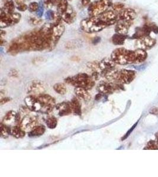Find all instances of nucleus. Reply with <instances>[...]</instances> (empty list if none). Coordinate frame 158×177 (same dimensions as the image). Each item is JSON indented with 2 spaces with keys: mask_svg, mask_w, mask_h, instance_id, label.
Returning a JSON list of instances; mask_svg holds the SVG:
<instances>
[{
  "mask_svg": "<svg viewBox=\"0 0 158 177\" xmlns=\"http://www.w3.org/2000/svg\"><path fill=\"white\" fill-rule=\"evenodd\" d=\"M43 2L44 3L45 5H46L47 7L53 6L52 3V0H43Z\"/></svg>",
  "mask_w": 158,
  "mask_h": 177,
  "instance_id": "36",
  "label": "nucleus"
},
{
  "mask_svg": "<svg viewBox=\"0 0 158 177\" xmlns=\"http://www.w3.org/2000/svg\"><path fill=\"white\" fill-rule=\"evenodd\" d=\"M45 131H46V128L43 125L36 126L30 132H29L28 135L30 137L40 136L45 132Z\"/></svg>",
  "mask_w": 158,
  "mask_h": 177,
  "instance_id": "19",
  "label": "nucleus"
},
{
  "mask_svg": "<svg viewBox=\"0 0 158 177\" xmlns=\"http://www.w3.org/2000/svg\"><path fill=\"white\" fill-rule=\"evenodd\" d=\"M75 93L78 99L85 101H88L91 98V96L88 93V90L85 88H76L75 89Z\"/></svg>",
  "mask_w": 158,
  "mask_h": 177,
  "instance_id": "18",
  "label": "nucleus"
},
{
  "mask_svg": "<svg viewBox=\"0 0 158 177\" xmlns=\"http://www.w3.org/2000/svg\"><path fill=\"white\" fill-rule=\"evenodd\" d=\"M65 82L76 88H85L88 90L93 88L95 84V80L91 76L84 73L68 77L65 79Z\"/></svg>",
  "mask_w": 158,
  "mask_h": 177,
  "instance_id": "3",
  "label": "nucleus"
},
{
  "mask_svg": "<svg viewBox=\"0 0 158 177\" xmlns=\"http://www.w3.org/2000/svg\"><path fill=\"white\" fill-rule=\"evenodd\" d=\"M53 88L56 93L62 95L65 94L67 91V88L65 86V85L63 83H61L55 84L53 86Z\"/></svg>",
  "mask_w": 158,
  "mask_h": 177,
  "instance_id": "26",
  "label": "nucleus"
},
{
  "mask_svg": "<svg viewBox=\"0 0 158 177\" xmlns=\"http://www.w3.org/2000/svg\"><path fill=\"white\" fill-rule=\"evenodd\" d=\"M126 38V35L116 33L112 37V42L115 45H123Z\"/></svg>",
  "mask_w": 158,
  "mask_h": 177,
  "instance_id": "23",
  "label": "nucleus"
},
{
  "mask_svg": "<svg viewBox=\"0 0 158 177\" xmlns=\"http://www.w3.org/2000/svg\"><path fill=\"white\" fill-rule=\"evenodd\" d=\"M101 41V38L99 37H94V39L93 40V44H97Z\"/></svg>",
  "mask_w": 158,
  "mask_h": 177,
  "instance_id": "41",
  "label": "nucleus"
},
{
  "mask_svg": "<svg viewBox=\"0 0 158 177\" xmlns=\"http://www.w3.org/2000/svg\"><path fill=\"white\" fill-rule=\"evenodd\" d=\"M46 124L49 128L54 129L58 125V120L54 117H49L46 120Z\"/></svg>",
  "mask_w": 158,
  "mask_h": 177,
  "instance_id": "27",
  "label": "nucleus"
},
{
  "mask_svg": "<svg viewBox=\"0 0 158 177\" xmlns=\"http://www.w3.org/2000/svg\"><path fill=\"white\" fill-rule=\"evenodd\" d=\"M111 59L116 64L121 65L136 63V51L128 50L125 48H118L112 52Z\"/></svg>",
  "mask_w": 158,
  "mask_h": 177,
  "instance_id": "4",
  "label": "nucleus"
},
{
  "mask_svg": "<svg viewBox=\"0 0 158 177\" xmlns=\"http://www.w3.org/2000/svg\"><path fill=\"white\" fill-rule=\"evenodd\" d=\"M118 14L119 13L110 8L101 14L83 20L80 23L81 28L88 33L99 32L108 26L116 24Z\"/></svg>",
  "mask_w": 158,
  "mask_h": 177,
  "instance_id": "2",
  "label": "nucleus"
},
{
  "mask_svg": "<svg viewBox=\"0 0 158 177\" xmlns=\"http://www.w3.org/2000/svg\"><path fill=\"white\" fill-rule=\"evenodd\" d=\"M118 85L110 82H102L99 83L97 89L101 94H109L113 93L118 88Z\"/></svg>",
  "mask_w": 158,
  "mask_h": 177,
  "instance_id": "8",
  "label": "nucleus"
},
{
  "mask_svg": "<svg viewBox=\"0 0 158 177\" xmlns=\"http://www.w3.org/2000/svg\"><path fill=\"white\" fill-rule=\"evenodd\" d=\"M19 125L26 132H30L36 126V120L33 117H26L23 119Z\"/></svg>",
  "mask_w": 158,
  "mask_h": 177,
  "instance_id": "13",
  "label": "nucleus"
},
{
  "mask_svg": "<svg viewBox=\"0 0 158 177\" xmlns=\"http://www.w3.org/2000/svg\"><path fill=\"white\" fill-rule=\"evenodd\" d=\"M139 44L140 48L143 50L149 49L153 47L156 44V40L149 36H146L141 39H139Z\"/></svg>",
  "mask_w": 158,
  "mask_h": 177,
  "instance_id": "16",
  "label": "nucleus"
},
{
  "mask_svg": "<svg viewBox=\"0 0 158 177\" xmlns=\"http://www.w3.org/2000/svg\"><path fill=\"white\" fill-rule=\"evenodd\" d=\"M113 4L112 0H95L89 5L88 13L90 17L98 15L109 10Z\"/></svg>",
  "mask_w": 158,
  "mask_h": 177,
  "instance_id": "5",
  "label": "nucleus"
},
{
  "mask_svg": "<svg viewBox=\"0 0 158 177\" xmlns=\"http://www.w3.org/2000/svg\"><path fill=\"white\" fill-rule=\"evenodd\" d=\"M152 114H155V115H158V108H155V109H152Z\"/></svg>",
  "mask_w": 158,
  "mask_h": 177,
  "instance_id": "42",
  "label": "nucleus"
},
{
  "mask_svg": "<svg viewBox=\"0 0 158 177\" xmlns=\"http://www.w3.org/2000/svg\"><path fill=\"white\" fill-rule=\"evenodd\" d=\"M16 8L14 0H6L1 10L0 15H7L13 14Z\"/></svg>",
  "mask_w": 158,
  "mask_h": 177,
  "instance_id": "14",
  "label": "nucleus"
},
{
  "mask_svg": "<svg viewBox=\"0 0 158 177\" xmlns=\"http://www.w3.org/2000/svg\"><path fill=\"white\" fill-rule=\"evenodd\" d=\"M16 7L19 11H22V12L25 11L28 9V6L26 4H23L18 5V6H16Z\"/></svg>",
  "mask_w": 158,
  "mask_h": 177,
  "instance_id": "34",
  "label": "nucleus"
},
{
  "mask_svg": "<svg viewBox=\"0 0 158 177\" xmlns=\"http://www.w3.org/2000/svg\"><path fill=\"white\" fill-rule=\"evenodd\" d=\"M43 86L39 82H36L33 83L32 85L30 87L29 93H32V94H40L43 91Z\"/></svg>",
  "mask_w": 158,
  "mask_h": 177,
  "instance_id": "22",
  "label": "nucleus"
},
{
  "mask_svg": "<svg viewBox=\"0 0 158 177\" xmlns=\"http://www.w3.org/2000/svg\"><path fill=\"white\" fill-rule=\"evenodd\" d=\"M39 4L37 2H31L29 6H28V9L30 12L33 13V12H36L38 10Z\"/></svg>",
  "mask_w": 158,
  "mask_h": 177,
  "instance_id": "31",
  "label": "nucleus"
},
{
  "mask_svg": "<svg viewBox=\"0 0 158 177\" xmlns=\"http://www.w3.org/2000/svg\"><path fill=\"white\" fill-rule=\"evenodd\" d=\"M156 139H157V141H156V143L157 144L158 147V133H156Z\"/></svg>",
  "mask_w": 158,
  "mask_h": 177,
  "instance_id": "43",
  "label": "nucleus"
},
{
  "mask_svg": "<svg viewBox=\"0 0 158 177\" xmlns=\"http://www.w3.org/2000/svg\"><path fill=\"white\" fill-rule=\"evenodd\" d=\"M83 44V41L81 39L72 40L65 44V48L69 50H73L81 47Z\"/></svg>",
  "mask_w": 158,
  "mask_h": 177,
  "instance_id": "20",
  "label": "nucleus"
},
{
  "mask_svg": "<svg viewBox=\"0 0 158 177\" xmlns=\"http://www.w3.org/2000/svg\"><path fill=\"white\" fill-rule=\"evenodd\" d=\"M21 18V14L18 13L7 15H0V27L1 29H4L16 25L20 22Z\"/></svg>",
  "mask_w": 158,
  "mask_h": 177,
  "instance_id": "7",
  "label": "nucleus"
},
{
  "mask_svg": "<svg viewBox=\"0 0 158 177\" xmlns=\"http://www.w3.org/2000/svg\"><path fill=\"white\" fill-rule=\"evenodd\" d=\"M10 100V98H7V97H5V98H4V99H1V105H3V104H5V103H7Z\"/></svg>",
  "mask_w": 158,
  "mask_h": 177,
  "instance_id": "40",
  "label": "nucleus"
},
{
  "mask_svg": "<svg viewBox=\"0 0 158 177\" xmlns=\"http://www.w3.org/2000/svg\"><path fill=\"white\" fill-rule=\"evenodd\" d=\"M136 51V63H140L143 62L147 58V53L145 50L139 49Z\"/></svg>",
  "mask_w": 158,
  "mask_h": 177,
  "instance_id": "24",
  "label": "nucleus"
},
{
  "mask_svg": "<svg viewBox=\"0 0 158 177\" xmlns=\"http://www.w3.org/2000/svg\"><path fill=\"white\" fill-rule=\"evenodd\" d=\"M16 6L25 4V0H14Z\"/></svg>",
  "mask_w": 158,
  "mask_h": 177,
  "instance_id": "38",
  "label": "nucleus"
},
{
  "mask_svg": "<svg viewBox=\"0 0 158 177\" xmlns=\"http://www.w3.org/2000/svg\"><path fill=\"white\" fill-rule=\"evenodd\" d=\"M70 102L73 113L76 115H81V105L79 100L76 97H73Z\"/></svg>",
  "mask_w": 158,
  "mask_h": 177,
  "instance_id": "21",
  "label": "nucleus"
},
{
  "mask_svg": "<svg viewBox=\"0 0 158 177\" xmlns=\"http://www.w3.org/2000/svg\"><path fill=\"white\" fill-rule=\"evenodd\" d=\"M81 4L83 6L89 5L91 4V0H81Z\"/></svg>",
  "mask_w": 158,
  "mask_h": 177,
  "instance_id": "37",
  "label": "nucleus"
},
{
  "mask_svg": "<svg viewBox=\"0 0 158 177\" xmlns=\"http://www.w3.org/2000/svg\"><path fill=\"white\" fill-rule=\"evenodd\" d=\"M56 17V14L52 10H49L45 14V17L47 21L55 20Z\"/></svg>",
  "mask_w": 158,
  "mask_h": 177,
  "instance_id": "28",
  "label": "nucleus"
},
{
  "mask_svg": "<svg viewBox=\"0 0 158 177\" xmlns=\"http://www.w3.org/2000/svg\"><path fill=\"white\" fill-rule=\"evenodd\" d=\"M110 8H111L112 10H113L114 11L117 12V13H119L123 10L125 9V5L120 2H116V3L113 4Z\"/></svg>",
  "mask_w": 158,
  "mask_h": 177,
  "instance_id": "29",
  "label": "nucleus"
},
{
  "mask_svg": "<svg viewBox=\"0 0 158 177\" xmlns=\"http://www.w3.org/2000/svg\"><path fill=\"white\" fill-rule=\"evenodd\" d=\"M29 21L31 24L33 26L39 25L43 23V20L39 17H37H37H31L29 18Z\"/></svg>",
  "mask_w": 158,
  "mask_h": 177,
  "instance_id": "32",
  "label": "nucleus"
},
{
  "mask_svg": "<svg viewBox=\"0 0 158 177\" xmlns=\"http://www.w3.org/2000/svg\"><path fill=\"white\" fill-rule=\"evenodd\" d=\"M132 23L118 21L116 23L115 27V31L116 33L126 35L128 31V29L131 26Z\"/></svg>",
  "mask_w": 158,
  "mask_h": 177,
  "instance_id": "15",
  "label": "nucleus"
},
{
  "mask_svg": "<svg viewBox=\"0 0 158 177\" xmlns=\"http://www.w3.org/2000/svg\"><path fill=\"white\" fill-rule=\"evenodd\" d=\"M62 21L65 23L71 24L75 22L76 18V13L73 8L69 5L68 9L60 15Z\"/></svg>",
  "mask_w": 158,
  "mask_h": 177,
  "instance_id": "11",
  "label": "nucleus"
},
{
  "mask_svg": "<svg viewBox=\"0 0 158 177\" xmlns=\"http://www.w3.org/2000/svg\"><path fill=\"white\" fill-rule=\"evenodd\" d=\"M135 77V73L132 70H122L115 71L107 78L113 80L119 84H128L131 82Z\"/></svg>",
  "mask_w": 158,
  "mask_h": 177,
  "instance_id": "6",
  "label": "nucleus"
},
{
  "mask_svg": "<svg viewBox=\"0 0 158 177\" xmlns=\"http://www.w3.org/2000/svg\"><path fill=\"white\" fill-rule=\"evenodd\" d=\"M39 8L38 10L36 11V14L37 16L39 18H41L44 13V8H45V4L43 3V2L42 1H40L39 2Z\"/></svg>",
  "mask_w": 158,
  "mask_h": 177,
  "instance_id": "30",
  "label": "nucleus"
},
{
  "mask_svg": "<svg viewBox=\"0 0 158 177\" xmlns=\"http://www.w3.org/2000/svg\"><path fill=\"white\" fill-rule=\"evenodd\" d=\"M136 16L135 11L131 8H125L118 14V21L131 22L134 20Z\"/></svg>",
  "mask_w": 158,
  "mask_h": 177,
  "instance_id": "10",
  "label": "nucleus"
},
{
  "mask_svg": "<svg viewBox=\"0 0 158 177\" xmlns=\"http://www.w3.org/2000/svg\"><path fill=\"white\" fill-rule=\"evenodd\" d=\"M26 131H24L22 128L19 125L13 126H11L10 135H13L16 138H21L25 136Z\"/></svg>",
  "mask_w": 158,
  "mask_h": 177,
  "instance_id": "17",
  "label": "nucleus"
},
{
  "mask_svg": "<svg viewBox=\"0 0 158 177\" xmlns=\"http://www.w3.org/2000/svg\"><path fill=\"white\" fill-rule=\"evenodd\" d=\"M53 23H47L40 28L26 32L14 39L8 47L12 55L32 51L52 50Z\"/></svg>",
  "mask_w": 158,
  "mask_h": 177,
  "instance_id": "1",
  "label": "nucleus"
},
{
  "mask_svg": "<svg viewBox=\"0 0 158 177\" xmlns=\"http://www.w3.org/2000/svg\"><path fill=\"white\" fill-rule=\"evenodd\" d=\"M151 30L153 31L155 34H158V27L157 26H155V25H153L151 27Z\"/></svg>",
  "mask_w": 158,
  "mask_h": 177,
  "instance_id": "39",
  "label": "nucleus"
},
{
  "mask_svg": "<svg viewBox=\"0 0 158 177\" xmlns=\"http://www.w3.org/2000/svg\"><path fill=\"white\" fill-rule=\"evenodd\" d=\"M56 109L58 111V115L60 117L68 116L73 113L70 102H63L58 103L56 106Z\"/></svg>",
  "mask_w": 158,
  "mask_h": 177,
  "instance_id": "12",
  "label": "nucleus"
},
{
  "mask_svg": "<svg viewBox=\"0 0 158 177\" xmlns=\"http://www.w3.org/2000/svg\"><path fill=\"white\" fill-rule=\"evenodd\" d=\"M137 122H136L135 124H134V125H133L132 127H131V128L127 132V133L126 134V135L122 138V140H125V139H126L129 136V135L131 133V132L133 131V129L135 128V127L136 126V125H137Z\"/></svg>",
  "mask_w": 158,
  "mask_h": 177,
  "instance_id": "35",
  "label": "nucleus"
},
{
  "mask_svg": "<svg viewBox=\"0 0 158 177\" xmlns=\"http://www.w3.org/2000/svg\"><path fill=\"white\" fill-rule=\"evenodd\" d=\"M69 4H68V0H59L56 7L57 13L61 15L68 8Z\"/></svg>",
  "mask_w": 158,
  "mask_h": 177,
  "instance_id": "25",
  "label": "nucleus"
},
{
  "mask_svg": "<svg viewBox=\"0 0 158 177\" xmlns=\"http://www.w3.org/2000/svg\"><path fill=\"white\" fill-rule=\"evenodd\" d=\"M20 115L16 113L14 111H10L4 117L3 119V123L5 125L9 126V125H19L20 123Z\"/></svg>",
  "mask_w": 158,
  "mask_h": 177,
  "instance_id": "9",
  "label": "nucleus"
},
{
  "mask_svg": "<svg viewBox=\"0 0 158 177\" xmlns=\"http://www.w3.org/2000/svg\"><path fill=\"white\" fill-rule=\"evenodd\" d=\"M68 1H71V0H68Z\"/></svg>",
  "mask_w": 158,
  "mask_h": 177,
  "instance_id": "44",
  "label": "nucleus"
},
{
  "mask_svg": "<svg viewBox=\"0 0 158 177\" xmlns=\"http://www.w3.org/2000/svg\"><path fill=\"white\" fill-rule=\"evenodd\" d=\"M145 149H151V150H155V149H158V147L157 143L155 141H151L148 142L146 147L144 148Z\"/></svg>",
  "mask_w": 158,
  "mask_h": 177,
  "instance_id": "33",
  "label": "nucleus"
}]
</instances>
